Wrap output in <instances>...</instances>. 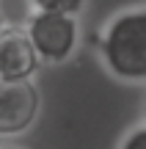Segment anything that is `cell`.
Returning a JSON list of instances; mask_svg holds the SVG:
<instances>
[{
  "label": "cell",
  "instance_id": "cell-7",
  "mask_svg": "<svg viewBox=\"0 0 146 149\" xmlns=\"http://www.w3.org/2000/svg\"><path fill=\"white\" fill-rule=\"evenodd\" d=\"M6 33V22H3V17H0V36Z\"/></svg>",
  "mask_w": 146,
  "mask_h": 149
},
{
  "label": "cell",
  "instance_id": "cell-8",
  "mask_svg": "<svg viewBox=\"0 0 146 149\" xmlns=\"http://www.w3.org/2000/svg\"><path fill=\"white\" fill-rule=\"evenodd\" d=\"M143 124H146V100H143Z\"/></svg>",
  "mask_w": 146,
  "mask_h": 149
},
{
  "label": "cell",
  "instance_id": "cell-5",
  "mask_svg": "<svg viewBox=\"0 0 146 149\" xmlns=\"http://www.w3.org/2000/svg\"><path fill=\"white\" fill-rule=\"evenodd\" d=\"M33 11H44V14H66L77 17L86 6V0H30Z\"/></svg>",
  "mask_w": 146,
  "mask_h": 149
},
{
  "label": "cell",
  "instance_id": "cell-4",
  "mask_svg": "<svg viewBox=\"0 0 146 149\" xmlns=\"http://www.w3.org/2000/svg\"><path fill=\"white\" fill-rule=\"evenodd\" d=\"M39 64L42 58L28 39L25 28H6V33L0 36V83L30 80Z\"/></svg>",
  "mask_w": 146,
  "mask_h": 149
},
{
  "label": "cell",
  "instance_id": "cell-2",
  "mask_svg": "<svg viewBox=\"0 0 146 149\" xmlns=\"http://www.w3.org/2000/svg\"><path fill=\"white\" fill-rule=\"evenodd\" d=\"M25 33L33 42L39 58L47 61V64H61V61H66L77 50V44H80L77 17H66V14L33 11L28 25H25Z\"/></svg>",
  "mask_w": 146,
  "mask_h": 149
},
{
  "label": "cell",
  "instance_id": "cell-3",
  "mask_svg": "<svg viewBox=\"0 0 146 149\" xmlns=\"http://www.w3.org/2000/svg\"><path fill=\"white\" fill-rule=\"evenodd\" d=\"M39 91L30 80L0 83V138L19 135L39 116Z\"/></svg>",
  "mask_w": 146,
  "mask_h": 149
},
{
  "label": "cell",
  "instance_id": "cell-1",
  "mask_svg": "<svg viewBox=\"0 0 146 149\" xmlns=\"http://www.w3.org/2000/svg\"><path fill=\"white\" fill-rule=\"evenodd\" d=\"M99 55L113 77L146 83V6H132L110 17L99 36Z\"/></svg>",
  "mask_w": 146,
  "mask_h": 149
},
{
  "label": "cell",
  "instance_id": "cell-6",
  "mask_svg": "<svg viewBox=\"0 0 146 149\" xmlns=\"http://www.w3.org/2000/svg\"><path fill=\"white\" fill-rule=\"evenodd\" d=\"M119 149H146V124L130 130V133L124 135V141L119 144Z\"/></svg>",
  "mask_w": 146,
  "mask_h": 149
}]
</instances>
